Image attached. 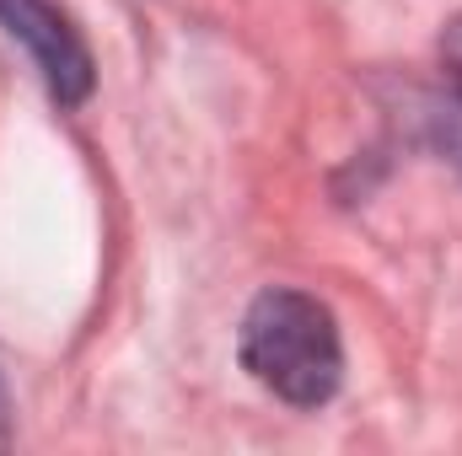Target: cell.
Wrapping results in <instances>:
<instances>
[{
  "label": "cell",
  "mask_w": 462,
  "mask_h": 456,
  "mask_svg": "<svg viewBox=\"0 0 462 456\" xmlns=\"http://www.w3.org/2000/svg\"><path fill=\"white\" fill-rule=\"evenodd\" d=\"M242 370L291 408H323L345 381V339L334 312L291 285H269L253 296L236 328Z\"/></svg>",
  "instance_id": "cell-1"
},
{
  "label": "cell",
  "mask_w": 462,
  "mask_h": 456,
  "mask_svg": "<svg viewBox=\"0 0 462 456\" xmlns=\"http://www.w3.org/2000/svg\"><path fill=\"white\" fill-rule=\"evenodd\" d=\"M0 32L27 49L32 70L43 76V87L60 108H81L92 97V87H97L92 49L54 0H0Z\"/></svg>",
  "instance_id": "cell-2"
},
{
  "label": "cell",
  "mask_w": 462,
  "mask_h": 456,
  "mask_svg": "<svg viewBox=\"0 0 462 456\" xmlns=\"http://www.w3.org/2000/svg\"><path fill=\"white\" fill-rule=\"evenodd\" d=\"M436 87L420 103V134L425 145L462 172V16H452V27L441 32V65H436Z\"/></svg>",
  "instance_id": "cell-3"
},
{
  "label": "cell",
  "mask_w": 462,
  "mask_h": 456,
  "mask_svg": "<svg viewBox=\"0 0 462 456\" xmlns=\"http://www.w3.org/2000/svg\"><path fill=\"white\" fill-rule=\"evenodd\" d=\"M11 441V397H5V381H0V446Z\"/></svg>",
  "instance_id": "cell-4"
}]
</instances>
